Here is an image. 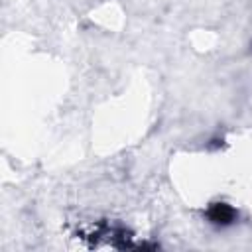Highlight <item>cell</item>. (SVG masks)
<instances>
[{
    "label": "cell",
    "instance_id": "obj_1",
    "mask_svg": "<svg viewBox=\"0 0 252 252\" xmlns=\"http://www.w3.org/2000/svg\"><path fill=\"white\" fill-rule=\"evenodd\" d=\"M207 219L213 222V224H219V226H226V224H232L234 219H236V211L226 205V203H213L209 209H207Z\"/></svg>",
    "mask_w": 252,
    "mask_h": 252
}]
</instances>
